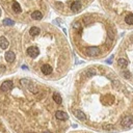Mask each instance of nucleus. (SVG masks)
Returning <instances> with one entry per match:
<instances>
[{
	"label": "nucleus",
	"instance_id": "f257e3e1",
	"mask_svg": "<svg viewBox=\"0 0 133 133\" xmlns=\"http://www.w3.org/2000/svg\"><path fill=\"white\" fill-rule=\"evenodd\" d=\"M70 109L94 131H128L133 128V86L111 68L90 64L75 76Z\"/></svg>",
	"mask_w": 133,
	"mask_h": 133
},
{
	"label": "nucleus",
	"instance_id": "f03ea898",
	"mask_svg": "<svg viewBox=\"0 0 133 133\" xmlns=\"http://www.w3.org/2000/svg\"><path fill=\"white\" fill-rule=\"evenodd\" d=\"M70 38L75 51L85 60H101L108 56L117 45V26L100 13H85L71 24Z\"/></svg>",
	"mask_w": 133,
	"mask_h": 133
},
{
	"label": "nucleus",
	"instance_id": "7ed1b4c3",
	"mask_svg": "<svg viewBox=\"0 0 133 133\" xmlns=\"http://www.w3.org/2000/svg\"><path fill=\"white\" fill-rule=\"evenodd\" d=\"M26 43L38 50V56L28 61L33 71L46 79L61 78L72 66V53L64 35L52 25L39 27L35 35L27 33Z\"/></svg>",
	"mask_w": 133,
	"mask_h": 133
},
{
	"label": "nucleus",
	"instance_id": "20e7f679",
	"mask_svg": "<svg viewBox=\"0 0 133 133\" xmlns=\"http://www.w3.org/2000/svg\"><path fill=\"white\" fill-rule=\"evenodd\" d=\"M105 16L121 29H133V0H99Z\"/></svg>",
	"mask_w": 133,
	"mask_h": 133
},
{
	"label": "nucleus",
	"instance_id": "39448f33",
	"mask_svg": "<svg viewBox=\"0 0 133 133\" xmlns=\"http://www.w3.org/2000/svg\"><path fill=\"white\" fill-rule=\"evenodd\" d=\"M113 70L133 86V31L126 34L118 44L113 58Z\"/></svg>",
	"mask_w": 133,
	"mask_h": 133
},
{
	"label": "nucleus",
	"instance_id": "423d86ee",
	"mask_svg": "<svg viewBox=\"0 0 133 133\" xmlns=\"http://www.w3.org/2000/svg\"><path fill=\"white\" fill-rule=\"evenodd\" d=\"M52 7L61 16L78 15L95 0H49Z\"/></svg>",
	"mask_w": 133,
	"mask_h": 133
},
{
	"label": "nucleus",
	"instance_id": "0eeeda50",
	"mask_svg": "<svg viewBox=\"0 0 133 133\" xmlns=\"http://www.w3.org/2000/svg\"><path fill=\"white\" fill-rule=\"evenodd\" d=\"M12 87H13V81L7 80V81H4V82L1 84L0 89H1V92H10V90L12 89Z\"/></svg>",
	"mask_w": 133,
	"mask_h": 133
},
{
	"label": "nucleus",
	"instance_id": "6e6552de",
	"mask_svg": "<svg viewBox=\"0 0 133 133\" xmlns=\"http://www.w3.org/2000/svg\"><path fill=\"white\" fill-rule=\"evenodd\" d=\"M5 58H6V61L7 63H14L15 61V59H16V54H15V52L14 51H8V52L5 54Z\"/></svg>",
	"mask_w": 133,
	"mask_h": 133
},
{
	"label": "nucleus",
	"instance_id": "1a4fd4ad",
	"mask_svg": "<svg viewBox=\"0 0 133 133\" xmlns=\"http://www.w3.org/2000/svg\"><path fill=\"white\" fill-rule=\"evenodd\" d=\"M0 47H1L2 49H6L8 47V42L4 36H0Z\"/></svg>",
	"mask_w": 133,
	"mask_h": 133
},
{
	"label": "nucleus",
	"instance_id": "9d476101",
	"mask_svg": "<svg viewBox=\"0 0 133 133\" xmlns=\"http://www.w3.org/2000/svg\"><path fill=\"white\" fill-rule=\"evenodd\" d=\"M15 24V22L13 21L12 19H4L3 20V25H6V26H12V25Z\"/></svg>",
	"mask_w": 133,
	"mask_h": 133
},
{
	"label": "nucleus",
	"instance_id": "9b49d317",
	"mask_svg": "<svg viewBox=\"0 0 133 133\" xmlns=\"http://www.w3.org/2000/svg\"><path fill=\"white\" fill-rule=\"evenodd\" d=\"M72 133H92L89 131H77V132H72Z\"/></svg>",
	"mask_w": 133,
	"mask_h": 133
},
{
	"label": "nucleus",
	"instance_id": "f8f14e48",
	"mask_svg": "<svg viewBox=\"0 0 133 133\" xmlns=\"http://www.w3.org/2000/svg\"><path fill=\"white\" fill-rule=\"evenodd\" d=\"M0 15H1V12H0Z\"/></svg>",
	"mask_w": 133,
	"mask_h": 133
}]
</instances>
